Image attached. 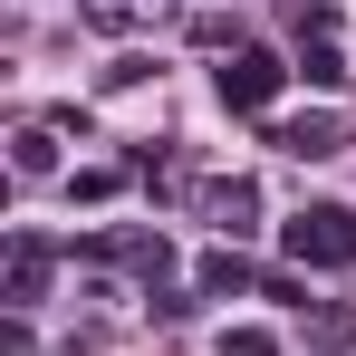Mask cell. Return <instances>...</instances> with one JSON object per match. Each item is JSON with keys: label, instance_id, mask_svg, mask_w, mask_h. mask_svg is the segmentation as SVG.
<instances>
[{"label": "cell", "instance_id": "4fadbf2b", "mask_svg": "<svg viewBox=\"0 0 356 356\" xmlns=\"http://www.w3.org/2000/svg\"><path fill=\"white\" fill-rule=\"evenodd\" d=\"M145 308H154V318H164V327H183V318H193V298H183V289H164V280H154V289H145Z\"/></svg>", "mask_w": 356, "mask_h": 356}, {"label": "cell", "instance_id": "8fae6325", "mask_svg": "<svg viewBox=\"0 0 356 356\" xmlns=\"http://www.w3.org/2000/svg\"><path fill=\"white\" fill-rule=\"evenodd\" d=\"M116 164H87V174H67V202H106V193H116Z\"/></svg>", "mask_w": 356, "mask_h": 356}, {"label": "cell", "instance_id": "6da1fadb", "mask_svg": "<svg viewBox=\"0 0 356 356\" xmlns=\"http://www.w3.org/2000/svg\"><path fill=\"white\" fill-rule=\"evenodd\" d=\"M280 241H289V260H308V270H356V212L347 202H308Z\"/></svg>", "mask_w": 356, "mask_h": 356}, {"label": "cell", "instance_id": "5bb4252c", "mask_svg": "<svg viewBox=\"0 0 356 356\" xmlns=\"http://www.w3.org/2000/svg\"><path fill=\"white\" fill-rule=\"evenodd\" d=\"M145 77H154V58H145V49H125V58L106 67V87H145Z\"/></svg>", "mask_w": 356, "mask_h": 356}, {"label": "cell", "instance_id": "ba28073f", "mask_svg": "<svg viewBox=\"0 0 356 356\" xmlns=\"http://www.w3.org/2000/svg\"><path fill=\"white\" fill-rule=\"evenodd\" d=\"M193 280H202V298H241V289H250V260L222 241V250H202V270H193Z\"/></svg>", "mask_w": 356, "mask_h": 356}, {"label": "cell", "instance_id": "9c48e42d", "mask_svg": "<svg viewBox=\"0 0 356 356\" xmlns=\"http://www.w3.org/2000/svg\"><path fill=\"white\" fill-rule=\"evenodd\" d=\"M289 77H308V87H337L347 67H337V49H327V39H298V67H289Z\"/></svg>", "mask_w": 356, "mask_h": 356}, {"label": "cell", "instance_id": "7c38bea8", "mask_svg": "<svg viewBox=\"0 0 356 356\" xmlns=\"http://www.w3.org/2000/svg\"><path fill=\"white\" fill-rule=\"evenodd\" d=\"M222 356H280L270 327H222Z\"/></svg>", "mask_w": 356, "mask_h": 356}, {"label": "cell", "instance_id": "277c9868", "mask_svg": "<svg viewBox=\"0 0 356 356\" xmlns=\"http://www.w3.org/2000/svg\"><path fill=\"white\" fill-rule=\"evenodd\" d=\"M202 212L222 222V241H250V232H260V183H250V174L212 183V193H202Z\"/></svg>", "mask_w": 356, "mask_h": 356}, {"label": "cell", "instance_id": "7a4b0ae2", "mask_svg": "<svg viewBox=\"0 0 356 356\" xmlns=\"http://www.w3.org/2000/svg\"><path fill=\"white\" fill-rule=\"evenodd\" d=\"M280 87H289V67L270 58V49H232V58H222V106H232V116H270Z\"/></svg>", "mask_w": 356, "mask_h": 356}, {"label": "cell", "instance_id": "3957f363", "mask_svg": "<svg viewBox=\"0 0 356 356\" xmlns=\"http://www.w3.org/2000/svg\"><path fill=\"white\" fill-rule=\"evenodd\" d=\"M270 145H280V154H298V164H318V154H337V145H347V116H337V106L280 116V125H270Z\"/></svg>", "mask_w": 356, "mask_h": 356}, {"label": "cell", "instance_id": "5b68a950", "mask_svg": "<svg viewBox=\"0 0 356 356\" xmlns=\"http://www.w3.org/2000/svg\"><path fill=\"white\" fill-rule=\"evenodd\" d=\"M29 298H49V241H39V232L10 241V318H19Z\"/></svg>", "mask_w": 356, "mask_h": 356}, {"label": "cell", "instance_id": "8992f818", "mask_svg": "<svg viewBox=\"0 0 356 356\" xmlns=\"http://www.w3.org/2000/svg\"><path fill=\"white\" fill-rule=\"evenodd\" d=\"M10 174H19V183L58 174V125H19V135H10Z\"/></svg>", "mask_w": 356, "mask_h": 356}, {"label": "cell", "instance_id": "30bf717a", "mask_svg": "<svg viewBox=\"0 0 356 356\" xmlns=\"http://www.w3.org/2000/svg\"><path fill=\"white\" fill-rule=\"evenodd\" d=\"M145 10H164V0H87V19H97V29H135Z\"/></svg>", "mask_w": 356, "mask_h": 356}, {"label": "cell", "instance_id": "52a82bcc", "mask_svg": "<svg viewBox=\"0 0 356 356\" xmlns=\"http://www.w3.org/2000/svg\"><path fill=\"white\" fill-rule=\"evenodd\" d=\"M308 347H318V356H347V347H356V298L308 308Z\"/></svg>", "mask_w": 356, "mask_h": 356}]
</instances>
